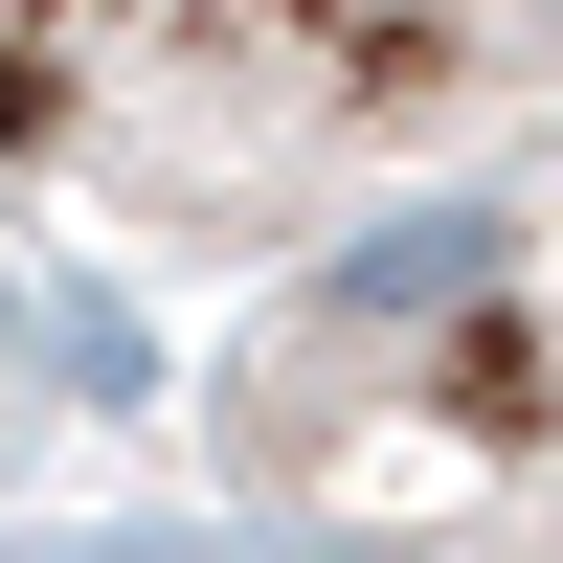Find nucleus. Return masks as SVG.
Wrapping results in <instances>:
<instances>
[{
  "mask_svg": "<svg viewBox=\"0 0 563 563\" xmlns=\"http://www.w3.org/2000/svg\"><path fill=\"white\" fill-rule=\"evenodd\" d=\"M563 113V0H0V180L135 249H294Z\"/></svg>",
  "mask_w": 563,
  "mask_h": 563,
  "instance_id": "f257e3e1",
  "label": "nucleus"
},
{
  "mask_svg": "<svg viewBox=\"0 0 563 563\" xmlns=\"http://www.w3.org/2000/svg\"><path fill=\"white\" fill-rule=\"evenodd\" d=\"M0 429H23V339H0Z\"/></svg>",
  "mask_w": 563,
  "mask_h": 563,
  "instance_id": "f03ea898",
  "label": "nucleus"
}]
</instances>
